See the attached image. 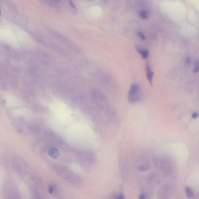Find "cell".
<instances>
[{"mask_svg":"<svg viewBox=\"0 0 199 199\" xmlns=\"http://www.w3.org/2000/svg\"><path fill=\"white\" fill-rule=\"evenodd\" d=\"M139 87L137 84L132 85L128 94V99L130 103L136 102L139 99Z\"/></svg>","mask_w":199,"mask_h":199,"instance_id":"cell-3","label":"cell"},{"mask_svg":"<svg viewBox=\"0 0 199 199\" xmlns=\"http://www.w3.org/2000/svg\"><path fill=\"white\" fill-rule=\"evenodd\" d=\"M137 50L143 58H146L148 57L149 52L147 50L143 49L142 48H138Z\"/></svg>","mask_w":199,"mask_h":199,"instance_id":"cell-8","label":"cell"},{"mask_svg":"<svg viewBox=\"0 0 199 199\" xmlns=\"http://www.w3.org/2000/svg\"><path fill=\"white\" fill-rule=\"evenodd\" d=\"M48 153L50 156L53 159L58 158L60 155L59 150L53 147H50L48 148Z\"/></svg>","mask_w":199,"mask_h":199,"instance_id":"cell-6","label":"cell"},{"mask_svg":"<svg viewBox=\"0 0 199 199\" xmlns=\"http://www.w3.org/2000/svg\"><path fill=\"white\" fill-rule=\"evenodd\" d=\"M199 70V60H197L195 61V64H194V68L193 72L194 73H197Z\"/></svg>","mask_w":199,"mask_h":199,"instance_id":"cell-13","label":"cell"},{"mask_svg":"<svg viewBox=\"0 0 199 199\" xmlns=\"http://www.w3.org/2000/svg\"><path fill=\"white\" fill-rule=\"evenodd\" d=\"M137 35L138 36L141 38V39L142 40H144L145 39V36L142 32H139L137 33Z\"/></svg>","mask_w":199,"mask_h":199,"instance_id":"cell-16","label":"cell"},{"mask_svg":"<svg viewBox=\"0 0 199 199\" xmlns=\"http://www.w3.org/2000/svg\"><path fill=\"white\" fill-rule=\"evenodd\" d=\"M139 16L142 19H146L148 16V13L146 11L142 10L140 12Z\"/></svg>","mask_w":199,"mask_h":199,"instance_id":"cell-11","label":"cell"},{"mask_svg":"<svg viewBox=\"0 0 199 199\" xmlns=\"http://www.w3.org/2000/svg\"><path fill=\"white\" fill-rule=\"evenodd\" d=\"M145 70H146L147 78V80L150 85H151L152 84L154 73L150 69V66H149L148 63H147L146 65Z\"/></svg>","mask_w":199,"mask_h":199,"instance_id":"cell-7","label":"cell"},{"mask_svg":"<svg viewBox=\"0 0 199 199\" xmlns=\"http://www.w3.org/2000/svg\"><path fill=\"white\" fill-rule=\"evenodd\" d=\"M12 166L16 172L22 176H25L29 172V168L24 161L20 158H16L12 162Z\"/></svg>","mask_w":199,"mask_h":199,"instance_id":"cell-2","label":"cell"},{"mask_svg":"<svg viewBox=\"0 0 199 199\" xmlns=\"http://www.w3.org/2000/svg\"><path fill=\"white\" fill-rule=\"evenodd\" d=\"M186 192L187 196L189 198H192L193 197V192L192 190L190 187H187L186 188Z\"/></svg>","mask_w":199,"mask_h":199,"instance_id":"cell-10","label":"cell"},{"mask_svg":"<svg viewBox=\"0 0 199 199\" xmlns=\"http://www.w3.org/2000/svg\"><path fill=\"white\" fill-rule=\"evenodd\" d=\"M170 188L167 185H164L160 189L158 194V199H170Z\"/></svg>","mask_w":199,"mask_h":199,"instance_id":"cell-4","label":"cell"},{"mask_svg":"<svg viewBox=\"0 0 199 199\" xmlns=\"http://www.w3.org/2000/svg\"><path fill=\"white\" fill-rule=\"evenodd\" d=\"M52 168L57 175L70 185L78 186L82 184V180L80 176L68 168L57 165H53Z\"/></svg>","mask_w":199,"mask_h":199,"instance_id":"cell-1","label":"cell"},{"mask_svg":"<svg viewBox=\"0 0 199 199\" xmlns=\"http://www.w3.org/2000/svg\"><path fill=\"white\" fill-rule=\"evenodd\" d=\"M48 191L49 193L54 195L56 198L63 199V196H62L60 192L59 191V189L55 185H50L48 187Z\"/></svg>","mask_w":199,"mask_h":199,"instance_id":"cell-5","label":"cell"},{"mask_svg":"<svg viewBox=\"0 0 199 199\" xmlns=\"http://www.w3.org/2000/svg\"><path fill=\"white\" fill-rule=\"evenodd\" d=\"M191 59L190 57H187L185 59V65L186 67H189L191 65Z\"/></svg>","mask_w":199,"mask_h":199,"instance_id":"cell-14","label":"cell"},{"mask_svg":"<svg viewBox=\"0 0 199 199\" xmlns=\"http://www.w3.org/2000/svg\"><path fill=\"white\" fill-rule=\"evenodd\" d=\"M117 199H125V198H124L123 195H122V194H121V195H119V196H118Z\"/></svg>","mask_w":199,"mask_h":199,"instance_id":"cell-19","label":"cell"},{"mask_svg":"<svg viewBox=\"0 0 199 199\" xmlns=\"http://www.w3.org/2000/svg\"><path fill=\"white\" fill-rule=\"evenodd\" d=\"M198 115L199 113L198 112H195V113H193L192 114V118H194V119L197 118L198 116Z\"/></svg>","mask_w":199,"mask_h":199,"instance_id":"cell-17","label":"cell"},{"mask_svg":"<svg viewBox=\"0 0 199 199\" xmlns=\"http://www.w3.org/2000/svg\"><path fill=\"white\" fill-rule=\"evenodd\" d=\"M146 198V196L145 194H141L139 196V199H145Z\"/></svg>","mask_w":199,"mask_h":199,"instance_id":"cell-18","label":"cell"},{"mask_svg":"<svg viewBox=\"0 0 199 199\" xmlns=\"http://www.w3.org/2000/svg\"><path fill=\"white\" fill-rule=\"evenodd\" d=\"M32 199H44L43 196L37 191H35L32 195Z\"/></svg>","mask_w":199,"mask_h":199,"instance_id":"cell-12","label":"cell"},{"mask_svg":"<svg viewBox=\"0 0 199 199\" xmlns=\"http://www.w3.org/2000/svg\"><path fill=\"white\" fill-rule=\"evenodd\" d=\"M139 168L140 171H145L148 170L149 166L146 165H142L140 166Z\"/></svg>","mask_w":199,"mask_h":199,"instance_id":"cell-15","label":"cell"},{"mask_svg":"<svg viewBox=\"0 0 199 199\" xmlns=\"http://www.w3.org/2000/svg\"><path fill=\"white\" fill-rule=\"evenodd\" d=\"M8 199H21V198L18 192L12 191L9 194Z\"/></svg>","mask_w":199,"mask_h":199,"instance_id":"cell-9","label":"cell"}]
</instances>
